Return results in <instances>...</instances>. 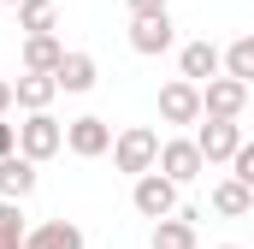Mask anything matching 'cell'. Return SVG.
Masks as SVG:
<instances>
[{"instance_id": "6da1fadb", "label": "cell", "mask_w": 254, "mask_h": 249, "mask_svg": "<svg viewBox=\"0 0 254 249\" xmlns=\"http://www.w3.org/2000/svg\"><path fill=\"white\" fill-rule=\"evenodd\" d=\"M113 166L130 172V178L154 172V166H160V130H154V124H125V130L113 136Z\"/></svg>"}, {"instance_id": "7a4b0ae2", "label": "cell", "mask_w": 254, "mask_h": 249, "mask_svg": "<svg viewBox=\"0 0 254 249\" xmlns=\"http://www.w3.org/2000/svg\"><path fill=\"white\" fill-rule=\"evenodd\" d=\"M130 208H136L142 220H154V226H160V220H172V214H178V184H172L166 172H142V178L130 184Z\"/></svg>"}, {"instance_id": "3957f363", "label": "cell", "mask_w": 254, "mask_h": 249, "mask_svg": "<svg viewBox=\"0 0 254 249\" xmlns=\"http://www.w3.org/2000/svg\"><path fill=\"white\" fill-rule=\"evenodd\" d=\"M60 148H65V124L54 119V113H30V119L18 124V154H24V160L42 166V160H54Z\"/></svg>"}, {"instance_id": "277c9868", "label": "cell", "mask_w": 254, "mask_h": 249, "mask_svg": "<svg viewBox=\"0 0 254 249\" xmlns=\"http://www.w3.org/2000/svg\"><path fill=\"white\" fill-rule=\"evenodd\" d=\"M178 71H184V83L207 89L213 77H225V48H213L207 36H195V42H184V48H178Z\"/></svg>"}, {"instance_id": "5b68a950", "label": "cell", "mask_w": 254, "mask_h": 249, "mask_svg": "<svg viewBox=\"0 0 254 249\" xmlns=\"http://www.w3.org/2000/svg\"><path fill=\"white\" fill-rule=\"evenodd\" d=\"M154 172H166L178 190H184V184H195V178L207 172V160H201L195 136H172V142H160V166H154Z\"/></svg>"}, {"instance_id": "8992f818", "label": "cell", "mask_w": 254, "mask_h": 249, "mask_svg": "<svg viewBox=\"0 0 254 249\" xmlns=\"http://www.w3.org/2000/svg\"><path fill=\"white\" fill-rule=\"evenodd\" d=\"M195 148H201V160L213 166V160H237V148H243V124L237 119H207L201 130H195Z\"/></svg>"}, {"instance_id": "52a82bcc", "label": "cell", "mask_w": 254, "mask_h": 249, "mask_svg": "<svg viewBox=\"0 0 254 249\" xmlns=\"http://www.w3.org/2000/svg\"><path fill=\"white\" fill-rule=\"evenodd\" d=\"M65 148H71L77 160H101V154L113 148V124H107V119H95V113H83V119H71V124H65Z\"/></svg>"}, {"instance_id": "ba28073f", "label": "cell", "mask_w": 254, "mask_h": 249, "mask_svg": "<svg viewBox=\"0 0 254 249\" xmlns=\"http://www.w3.org/2000/svg\"><path fill=\"white\" fill-rule=\"evenodd\" d=\"M243 107H249V83L237 77H213L201 89V119H243Z\"/></svg>"}, {"instance_id": "9c48e42d", "label": "cell", "mask_w": 254, "mask_h": 249, "mask_svg": "<svg viewBox=\"0 0 254 249\" xmlns=\"http://www.w3.org/2000/svg\"><path fill=\"white\" fill-rule=\"evenodd\" d=\"M172 42H178V24H172V12L130 18V48H136V54H166Z\"/></svg>"}, {"instance_id": "30bf717a", "label": "cell", "mask_w": 254, "mask_h": 249, "mask_svg": "<svg viewBox=\"0 0 254 249\" xmlns=\"http://www.w3.org/2000/svg\"><path fill=\"white\" fill-rule=\"evenodd\" d=\"M160 119L166 124H201V89L184 83V77H172L160 89Z\"/></svg>"}, {"instance_id": "8fae6325", "label": "cell", "mask_w": 254, "mask_h": 249, "mask_svg": "<svg viewBox=\"0 0 254 249\" xmlns=\"http://www.w3.org/2000/svg\"><path fill=\"white\" fill-rule=\"evenodd\" d=\"M30 190H36V160L6 154V160H0V202H24Z\"/></svg>"}, {"instance_id": "7c38bea8", "label": "cell", "mask_w": 254, "mask_h": 249, "mask_svg": "<svg viewBox=\"0 0 254 249\" xmlns=\"http://www.w3.org/2000/svg\"><path fill=\"white\" fill-rule=\"evenodd\" d=\"M95 77H101V71H95V54H65L60 71H54V83H60L65 95H89Z\"/></svg>"}, {"instance_id": "4fadbf2b", "label": "cell", "mask_w": 254, "mask_h": 249, "mask_svg": "<svg viewBox=\"0 0 254 249\" xmlns=\"http://www.w3.org/2000/svg\"><path fill=\"white\" fill-rule=\"evenodd\" d=\"M65 60L60 36H24V71H36V77H54Z\"/></svg>"}, {"instance_id": "5bb4252c", "label": "cell", "mask_w": 254, "mask_h": 249, "mask_svg": "<svg viewBox=\"0 0 254 249\" xmlns=\"http://www.w3.org/2000/svg\"><path fill=\"white\" fill-rule=\"evenodd\" d=\"M12 95H18V107H24V113H48V107H54V95H60V83H54V77L24 71V77L12 83Z\"/></svg>"}, {"instance_id": "9a60e30c", "label": "cell", "mask_w": 254, "mask_h": 249, "mask_svg": "<svg viewBox=\"0 0 254 249\" xmlns=\"http://www.w3.org/2000/svg\"><path fill=\"white\" fill-rule=\"evenodd\" d=\"M195 220H201V214H172V220H160V226H154V249H195V238H201Z\"/></svg>"}, {"instance_id": "2e32d148", "label": "cell", "mask_w": 254, "mask_h": 249, "mask_svg": "<svg viewBox=\"0 0 254 249\" xmlns=\"http://www.w3.org/2000/svg\"><path fill=\"white\" fill-rule=\"evenodd\" d=\"M24 249H83V232H77L71 220H48V226L30 232V244H24Z\"/></svg>"}, {"instance_id": "e0dca14e", "label": "cell", "mask_w": 254, "mask_h": 249, "mask_svg": "<svg viewBox=\"0 0 254 249\" xmlns=\"http://www.w3.org/2000/svg\"><path fill=\"white\" fill-rule=\"evenodd\" d=\"M213 214H225V220H243V214H254V190H243L237 178L213 184Z\"/></svg>"}, {"instance_id": "ac0fdd59", "label": "cell", "mask_w": 254, "mask_h": 249, "mask_svg": "<svg viewBox=\"0 0 254 249\" xmlns=\"http://www.w3.org/2000/svg\"><path fill=\"white\" fill-rule=\"evenodd\" d=\"M54 24H60V6L54 0H24L18 6V30L24 36H54Z\"/></svg>"}, {"instance_id": "d6986e66", "label": "cell", "mask_w": 254, "mask_h": 249, "mask_svg": "<svg viewBox=\"0 0 254 249\" xmlns=\"http://www.w3.org/2000/svg\"><path fill=\"white\" fill-rule=\"evenodd\" d=\"M30 226H24V202H0V249H24Z\"/></svg>"}, {"instance_id": "ffe728a7", "label": "cell", "mask_w": 254, "mask_h": 249, "mask_svg": "<svg viewBox=\"0 0 254 249\" xmlns=\"http://www.w3.org/2000/svg\"><path fill=\"white\" fill-rule=\"evenodd\" d=\"M225 77H237V83H254V36H237V42L225 48Z\"/></svg>"}, {"instance_id": "44dd1931", "label": "cell", "mask_w": 254, "mask_h": 249, "mask_svg": "<svg viewBox=\"0 0 254 249\" xmlns=\"http://www.w3.org/2000/svg\"><path fill=\"white\" fill-rule=\"evenodd\" d=\"M231 178H237L243 190H254V142H243V148H237V160H231Z\"/></svg>"}, {"instance_id": "7402d4cb", "label": "cell", "mask_w": 254, "mask_h": 249, "mask_svg": "<svg viewBox=\"0 0 254 249\" xmlns=\"http://www.w3.org/2000/svg\"><path fill=\"white\" fill-rule=\"evenodd\" d=\"M148 12H172V0H130V18H148Z\"/></svg>"}, {"instance_id": "603a6c76", "label": "cell", "mask_w": 254, "mask_h": 249, "mask_svg": "<svg viewBox=\"0 0 254 249\" xmlns=\"http://www.w3.org/2000/svg\"><path fill=\"white\" fill-rule=\"evenodd\" d=\"M18 154V124H0V160Z\"/></svg>"}, {"instance_id": "cb8c5ba5", "label": "cell", "mask_w": 254, "mask_h": 249, "mask_svg": "<svg viewBox=\"0 0 254 249\" xmlns=\"http://www.w3.org/2000/svg\"><path fill=\"white\" fill-rule=\"evenodd\" d=\"M6 107H18V95H12V83L0 77V119H6Z\"/></svg>"}, {"instance_id": "d4e9b609", "label": "cell", "mask_w": 254, "mask_h": 249, "mask_svg": "<svg viewBox=\"0 0 254 249\" xmlns=\"http://www.w3.org/2000/svg\"><path fill=\"white\" fill-rule=\"evenodd\" d=\"M219 249H243V244H219Z\"/></svg>"}, {"instance_id": "484cf974", "label": "cell", "mask_w": 254, "mask_h": 249, "mask_svg": "<svg viewBox=\"0 0 254 249\" xmlns=\"http://www.w3.org/2000/svg\"><path fill=\"white\" fill-rule=\"evenodd\" d=\"M6 6H24V0H6Z\"/></svg>"}]
</instances>
